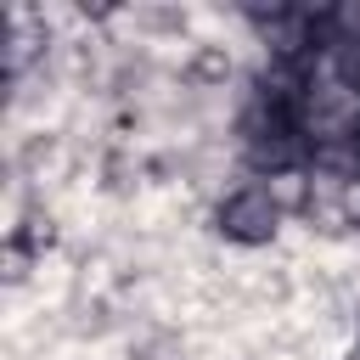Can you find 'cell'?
I'll return each instance as SVG.
<instances>
[{
  "label": "cell",
  "instance_id": "1",
  "mask_svg": "<svg viewBox=\"0 0 360 360\" xmlns=\"http://www.w3.org/2000/svg\"><path fill=\"white\" fill-rule=\"evenodd\" d=\"M276 219H281V208H276V191L264 180H248L219 202V231L231 242H264L276 231Z\"/></svg>",
  "mask_w": 360,
  "mask_h": 360
}]
</instances>
